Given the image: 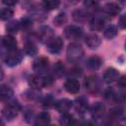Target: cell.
I'll use <instances>...</instances> for the list:
<instances>
[{"label": "cell", "instance_id": "6da1fadb", "mask_svg": "<svg viewBox=\"0 0 126 126\" xmlns=\"http://www.w3.org/2000/svg\"><path fill=\"white\" fill-rule=\"evenodd\" d=\"M84 55V49L79 43H71L67 48V59L72 63L78 62Z\"/></svg>", "mask_w": 126, "mask_h": 126}, {"label": "cell", "instance_id": "7a4b0ae2", "mask_svg": "<svg viewBox=\"0 0 126 126\" xmlns=\"http://www.w3.org/2000/svg\"><path fill=\"white\" fill-rule=\"evenodd\" d=\"M51 84H52V79L50 77H41L34 75V76H31L29 79V85L34 90L40 89L42 87H47Z\"/></svg>", "mask_w": 126, "mask_h": 126}, {"label": "cell", "instance_id": "3957f363", "mask_svg": "<svg viewBox=\"0 0 126 126\" xmlns=\"http://www.w3.org/2000/svg\"><path fill=\"white\" fill-rule=\"evenodd\" d=\"M20 109H21V106L17 100L9 101L6 104V106L3 108V116L9 120H12L18 115Z\"/></svg>", "mask_w": 126, "mask_h": 126}, {"label": "cell", "instance_id": "277c9868", "mask_svg": "<svg viewBox=\"0 0 126 126\" xmlns=\"http://www.w3.org/2000/svg\"><path fill=\"white\" fill-rule=\"evenodd\" d=\"M23 59V54L19 49H14V50H10L7 51L6 56L4 57L5 63L8 66H15L17 64H19Z\"/></svg>", "mask_w": 126, "mask_h": 126}, {"label": "cell", "instance_id": "5b68a950", "mask_svg": "<svg viewBox=\"0 0 126 126\" xmlns=\"http://www.w3.org/2000/svg\"><path fill=\"white\" fill-rule=\"evenodd\" d=\"M64 34L68 39H79L83 34V31L81 28L72 25V26H68L65 29Z\"/></svg>", "mask_w": 126, "mask_h": 126}, {"label": "cell", "instance_id": "8992f818", "mask_svg": "<svg viewBox=\"0 0 126 126\" xmlns=\"http://www.w3.org/2000/svg\"><path fill=\"white\" fill-rule=\"evenodd\" d=\"M63 39L60 37V36H56V37H53L48 43H47V49L49 50L50 53H53V54H56V53H59L63 47Z\"/></svg>", "mask_w": 126, "mask_h": 126}, {"label": "cell", "instance_id": "52a82bcc", "mask_svg": "<svg viewBox=\"0 0 126 126\" xmlns=\"http://www.w3.org/2000/svg\"><path fill=\"white\" fill-rule=\"evenodd\" d=\"M85 86H86V89L89 90V92L94 93V94L97 93L100 89V83L96 76L88 77L87 80L85 81Z\"/></svg>", "mask_w": 126, "mask_h": 126}, {"label": "cell", "instance_id": "ba28073f", "mask_svg": "<svg viewBox=\"0 0 126 126\" xmlns=\"http://www.w3.org/2000/svg\"><path fill=\"white\" fill-rule=\"evenodd\" d=\"M85 42H86L88 47H90L92 49H94V48H97L100 45L101 40H100V37L97 34H95V33H89L85 37Z\"/></svg>", "mask_w": 126, "mask_h": 126}, {"label": "cell", "instance_id": "9c48e42d", "mask_svg": "<svg viewBox=\"0 0 126 126\" xmlns=\"http://www.w3.org/2000/svg\"><path fill=\"white\" fill-rule=\"evenodd\" d=\"M48 64H49V61L46 57H39V58L34 60L32 68H33L34 71L42 73L48 68Z\"/></svg>", "mask_w": 126, "mask_h": 126}, {"label": "cell", "instance_id": "30bf717a", "mask_svg": "<svg viewBox=\"0 0 126 126\" xmlns=\"http://www.w3.org/2000/svg\"><path fill=\"white\" fill-rule=\"evenodd\" d=\"M64 88L70 94H78L79 91H80V83H79L78 80H76L74 78H71V79H68L65 82Z\"/></svg>", "mask_w": 126, "mask_h": 126}, {"label": "cell", "instance_id": "8fae6325", "mask_svg": "<svg viewBox=\"0 0 126 126\" xmlns=\"http://www.w3.org/2000/svg\"><path fill=\"white\" fill-rule=\"evenodd\" d=\"M55 108L57 109L58 112L62 113V114H65L69 111V109L71 108L72 106V101L68 98H63V99H60L58 100L57 102H55Z\"/></svg>", "mask_w": 126, "mask_h": 126}, {"label": "cell", "instance_id": "7c38bea8", "mask_svg": "<svg viewBox=\"0 0 126 126\" xmlns=\"http://www.w3.org/2000/svg\"><path fill=\"white\" fill-rule=\"evenodd\" d=\"M119 78V72L114 68H108L103 74V81L107 84H111L117 81Z\"/></svg>", "mask_w": 126, "mask_h": 126}, {"label": "cell", "instance_id": "4fadbf2b", "mask_svg": "<svg viewBox=\"0 0 126 126\" xmlns=\"http://www.w3.org/2000/svg\"><path fill=\"white\" fill-rule=\"evenodd\" d=\"M2 45L7 49V51L17 49V40L12 35H4L2 38Z\"/></svg>", "mask_w": 126, "mask_h": 126}, {"label": "cell", "instance_id": "5bb4252c", "mask_svg": "<svg viewBox=\"0 0 126 126\" xmlns=\"http://www.w3.org/2000/svg\"><path fill=\"white\" fill-rule=\"evenodd\" d=\"M49 122H50L49 113L46 111H43V112L39 113L37 115V117L35 118L34 126H49Z\"/></svg>", "mask_w": 126, "mask_h": 126}, {"label": "cell", "instance_id": "9a60e30c", "mask_svg": "<svg viewBox=\"0 0 126 126\" xmlns=\"http://www.w3.org/2000/svg\"><path fill=\"white\" fill-rule=\"evenodd\" d=\"M38 36L40 38V40L42 42L47 41V43L53 38V33H52V30L48 27H43L40 29L39 32H38Z\"/></svg>", "mask_w": 126, "mask_h": 126}, {"label": "cell", "instance_id": "2e32d148", "mask_svg": "<svg viewBox=\"0 0 126 126\" xmlns=\"http://www.w3.org/2000/svg\"><path fill=\"white\" fill-rule=\"evenodd\" d=\"M102 64V60L100 57L94 55V56H92L90 57L88 60H87V67L91 70H96L98 69Z\"/></svg>", "mask_w": 126, "mask_h": 126}, {"label": "cell", "instance_id": "e0dca14e", "mask_svg": "<svg viewBox=\"0 0 126 126\" xmlns=\"http://www.w3.org/2000/svg\"><path fill=\"white\" fill-rule=\"evenodd\" d=\"M104 109H105V106L102 102H95L94 104H93L92 106V114L94 117L95 118H99L102 116V114L104 113Z\"/></svg>", "mask_w": 126, "mask_h": 126}, {"label": "cell", "instance_id": "ac0fdd59", "mask_svg": "<svg viewBox=\"0 0 126 126\" xmlns=\"http://www.w3.org/2000/svg\"><path fill=\"white\" fill-rule=\"evenodd\" d=\"M90 26L93 31H100V30H102V28L104 26V19L102 17L95 16L91 20Z\"/></svg>", "mask_w": 126, "mask_h": 126}, {"label": "cell", "instance_id": "d6986e66", "mask_svg": "<svg viewBox=\"0 0 126 126\" xmlns=\"http://www.w3.org/2000/svg\"><path fill=\"white\" fill-rule=\"evenodd\" d=\"M88 101L84 96H80L79 98L76 99L75 101V108L78 112L80 113H84L88 110Z\"/></svg>", "mask_w": 126, "mask_h": 126}, {"label": "cell", "instance_id": "ffe728a7", "mask_svg": "<svg viewBox=\"0 0 126 126\" xmlns=\"http://www.w3.org/2000/svg\"><path fill=\"white\" fill-rule=\"evenodd\" d=\"M0 95H1V99L3 101L9 100L13 95V90L6 85H2L1 89H0Z\"/></svg>", "mask_w": 126, "mask_h": 126}, {"label": "cell", "instance_id": "44dd1931", "mask_svg": "<svg viewBox=\"0 0 126 126\" xmlns=\"http://www.w3.org/2000/svg\"><path fill=\"white\" fill-rule=\"evenodd\" d=\"M24 52L27 54V55H30V56H33L37 53V48L35 46V44L32 41H27L25 44H24Z\"/></svg>", "mask_w": 126, "mask_h": 126}, {"label": "cell", "instance_id": "7402d4cb", "mask_svg": "<svg viewBox=\"0 0 126 126\" xmlns=\"http://www.w3.org/2000/svg\"><path fill=\"white\" fill-rule=\"evenodd\" d=\"M88 16H89V13L85 9H78V10L74 11V13H73V18L77 22L85 21L88 18Z\"/></svg>", "mask_w": 126, "mask_h": 126}, {"label": "cell", "instance_id": "603a6c76", "mask_svg": "<svg viewBox=\"0 0 126 126\" xmlns=\"http://www.w3.org/2000/svg\"><path fill=\"white\" fill-rule=\"evenodd\" d=\"M104 10L108 15L115 16L120 12V7L116 3H107L104 7Z\"/></svg>", "mask_w": 126, "mask_h": 126}, {"label": "cell", "instance_id": "cb8c5ba5", "mask_svg": "<svg viewBox=\"0 0 126 126\" xmlns=\"http://www.w3.org/2000/svg\"><path fill=\"white\" fill-rule=\"evenodd\" d=\"M59 123H60L61 126H73L74 123H75V121H74V118H73L72 115H70L68 113H65L60 118Z\"/></svg>", "mask_w": 126, "mask_h": 126}, {"label": "cell", "instance_id": "d4e9b609", "mask_svg": "<svg viewBox=\"0 0 126 126\" xmlns=\"http://www.w3.org/2000/svg\"><path fill=\"white\" fill-rule=\"evenodd\" d=\"M64 72H65V67H64L63 63L60 62V61L56 62L54 64V66H53V74H54V76L57 77V78H60V77L63 76Z\"/></svg>", "mask_w": 126, "mask_h": 126}, {"label": "cell", "instance_id": "484cf974", "mask_svg": "<svg viewBox=\"0 0 126 126\" xmlns=\"http://www.w3.org/2000/svg\"><path fill=\"white\" fill-rule=\"evenodd\" d=\"M20 28H21V25L17 21H12V22L8 23V25L6 26L7 32H9L11 33H17L18 31L20 30Z\"/></svg>", "mask_w": 126, "mask_h": 126}, {"label": "cell", "instance_id": "4316f807", "mask_svg": "<svg viewBox=\"0 0 126 126\" xmlns=\"http://www.w3.org/2000/svg\"><path fill=\"white\" fill-rule=\"evenodd\" d=\"M116 34H117V28L113 25L108 26L104 31V36L106 38H109V39L113 38L114 36H116Z\"/></svg>", "mask_w": 126, "mask_h": 126}, {"label": "cell", "instance_id": "83f0119b", "mask_svg": "<svg viewBox=\"0 0 126 126\" xmlns=\"http://www.w3.org/2000/svg\"><path fill=\"white\" fill-rule=\"evenodd\" d=\"M14 12L10 7H6V8H2L1 12H0V18L2 21H6L8 19H10L13 16Z\"/></svg>", "mask_w": 126, "mask_h": 126}, {"label": "cell", "instance_id": "f1b7e54d", "mask_svg": "<svg viewBox=\"0 0 126 126\" xmlns=\"http://www.w3.org/2000/svg\"><path fill=\"white\" fill-rule=\"evenodd\" d=\"M60 2L57 1V0H48V1H44L42 2V5L45 9H48V10H52V9H56L58 6H59Z\"/></svg>", "mask_w": 126, "mask_h": 126}, {"label": "cell", "instance_id": "f546056e", "mask_svg": "<svg viewBox=\"0 0 126 126\" xmlns=\"http://www.w3.org/2000/svg\"><path fill=\"white\" fill-rule=\"evenodd\" d=\"M66 21H67V16H66V14L65 13H59L55 18H54V24L56 25V26H62L64 23H66Z\"/></svg>", "mask_w": 126, "mask_h": 126}, {"label": "cell", "instance_id": "4dcf8cb0", "mask_svg": "<svg viewBox=\"0 0 126 126\" xmlns=\"http://www.w3.org/2000/svg\"><path fill=\"white\" fill-rule=\"evenodd\" d=\"M21 28L22 29H24V30H29L30 28H32V21H31V19L30 18H23L22 20H21Z\"/></svg>", "mask_w": 126, "mask_h": 126}, {"label": "cell", "instance_id": "1f68e13d", "mask_svg": "<svg viewBox=\"0 0 126 126\" xmlns=\"http://www.w3.org/2000/svg\"><path fill=\"white\" fill-rule=\"evenodd\" d=\"M126 98V94L122 91L118 92V93H114V95H113V99L115 101H118V102H122L124 101Z\"/></svg>", "mask_w": 126, "mask_h": 126}, {"label": "cell", "instance_id": "d6a6232c", "mask_svg": "<svg viewBox=\"0 0 126 126\" xmlns=\"http://www.w3.org/2000/svg\"><path fill=\"white\" fill-rule=\"evenodd\" d=\"M52 104H55V102H54V99H53V97L51 95H48V96H46L43 99V105L44 106H47L48 107V106H50Z\"/></svg>", "mask_w": 126, "mask_h": 126}, {"label": "cell", "instance_id": "836d02e7", "mask_svg": "<svg viewBox=\"0 0 126 126\" xmlns=\"http://www.w3.org/2000/svg\"><path fill=\"white\" fill-rule=\"evenodd\" d=\"M82 74V70L80 69V68H73V69H71L70 70V72H69V75H71V76H80Z\"/></svg>", "mask_w": 126, "mask_h": 126}, {"label": "cell", "instance_id": "e575fe53", "mask_svg": "<svg viewBox=\"0 0 126 126\" xmlns=\"http://www.w3.org/2000/svg\"><path fill=\"white\" fill-rule=\"evenodd\" d=\"M119 26L122 29H126V14L122 15L119 19Z\"/></svg>", "mask_w": 126, "mask_h": 126}, {"label": "cell", "instance_id": "d590c367", "mask_svg": "<svg viewBox=\"0 0 126 126\" xmlns=\"http://www.w3.org/2000/svg\"><path fill=\"white\" fill-rule=\"evenodd\" d=\"M3 4L8 5V7H9V6H14V5L16 4V2H15V1H6V0H4V1H3Z\"/></svg>", "mask_w": 126, "mask_h": 126}, {"label": "cell", "instance_id": "8d00e7d4", "mask_svg": "<svg viewBox=\"0 0 126 126\" xmlns=\"http://www.w3.org/2000/svg\"><path fill=\"white\" fill-rule=\"evenodd\" d=\"M120 85L122 87H126V77H123L121 80H120Z\"/></svg>", "mask_w": 126, "mask_h": 126}, {"label": "cell", "instance_id": "74e56055", "mask_svg": "<svg viewBox=\"0 0 126 126\" xmlns=\"http://www.w3.org/2000/svg\"><path fill=\"white\" fill-rule=\"evenodd\" d=\"M86 126H97V124H96L94 121H89Z\"/></svg>", "mask_w": 126, "mask_h": 126}, {"label": "cell", "instance_id": "f35d334b", "mask_svg": "<svg viewBox=\"0 0 126 126\" xmlns=\"http://www.w3.org/2000/svg\"><path fill=\"white\" fill-rule=\"evenodd\" d=\"M125 48H126V43H125Z\"/></svg>", "mask_w": 126, "mask_h": 126}, {"label": "cell", "instance_id": "ab89813d", "mask_svg": "<svg viewBox=\"0 0 126 126\" xmlns=\"http://www.w3.org/2000/svg\"><path fill=\"white\" fill-rule=\"evenodd\" d=\"M49 126H53V125H49Z\"/></svg>", "mask_w": 126, "mask_h": 126}]
</instances>
